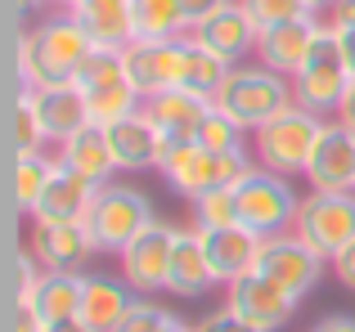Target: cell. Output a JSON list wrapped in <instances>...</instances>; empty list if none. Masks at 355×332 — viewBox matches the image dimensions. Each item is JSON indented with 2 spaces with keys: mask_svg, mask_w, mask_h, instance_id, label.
I'll list each match as a JSON object with an SVG mask.
<instances>
[{
  "mask_svg": "<svg viewBox=\"0 0 355 332\" xmlns=\"http://www.w3.org/2000/svg\"><path fill=\"white\" fill-rule=\"evenodd\" d=\"M95 54L90 32L77 23V14H54L45 23H36L32 32H18L14 41V68H18V86H63L77 81L81 63Z\"/></svg>",
  "mask_w": 355,
  "mask_h": 332,
  "instance_id": "obj_1",
  "label": "cell"
},
{
  "mask_svg": "<svg viewBox=\"0 0 355 332\" xmlns=\"http://www.w3.org/2000/svg\"><path fill=\"white\" fill-rule=\"evenodd\" d=\"M257 166L248 149H234V153H211L202 149L198 140H171V149H166L162 158V180L175 189V198H202V193L211 189H234L243 175Z\"/></svg>",
  "mask_w": 355,
  "mask_h": 332,
  "instance_id": "obj_2",
  "label": "cell"
},
{
  "mask_svg": "<svg viewBox=\"0 0 355 332\" xmlns=\"http://www.w3.org/2000/svg\"><path fill=\"white\" fill-rule=\"evenodd\" d=\"M293 104H297L293 81L279 77V72H270L266 63H234L230 77H225V86L216 90V108L234 117L243 131L266 126L270 117H279Z\"/></svg>",
  "mask_w": 355,
  "mask_h": 332,
  "instance_id": "obj_3",
  "label": "cell"
},
{
  "mask_svg": "<svg viewBox=\"0 0 355 332\" xmlns=\"http://www.w3.org/2000/svg\"><path fill=\"white\" fill-rule=\"evenodd\" d=\"M320 135H324V117H315L302 104H293L279 117H270L266 126L252 131V158H257V166L293 180V175H306V162H311Z\"/></svg>",
  "mask_w": 355,
  "mask_h": 332,
  "instance_id": "obj_4",
  "label": "cell"
},
{
  "mask_svg": "<svg viewBox=\"0 0 355 332\" xmlns=\"http://www.w3.org/2000/svg\"><path fill=\"white\" fill-rule=\"evenodd\" d=\"M86 225L99 256H121L153 225V202H148V193L130 189V184H104L86 211Z\"/></svg>",
  "mask_w": 355,
  "mask_h": 332,
  "instance_id": "obj_5",
  "label": "cell"
},
{
  "mask_svg": "<svg viewBox=\"0 0 355 332\" xmlns=\"http://www.w3.org/2000/svg\"><path fill=\"white\" fill-rule=\"evenodd\" d=\"M347 86H351V68H347V59H342V50H338L333 23L324 18L320 36H315L311 54H306V63H302V72L293 77V95H297V104H302L306 113L338 117Z\"/></svg>",
  "mask_w": 355,
  "mask_h": 332,
  "instance_id": "obj_6",
  "label": "cell"
},
{
  "mask_svg": "<svg viewBox=\"0 0 355 332\" xmlns=\"http://www.w3.org/2000/svg\"><path fill=\"white\" fill-rule=\"evenodd\" d=\"M234 202H239V225L257 229L261 238L293 229L297 207H302V198H297L293 184H288V175L266 171V166H252L234 184Z\"/></svg>",
  "mask_w": 355,
  "mask_h": 332,
  "instance_id": "obj_7",
  "label": "cell"
},
{
  "mask_svg": "<svg viewBox=\"0 0 355 332\" xmlns=\"http://www.w3.org/2000/svg\"><path fill=\"white\" fill-rule=\"evenodd\" d=\"M293 234L306 238L324 261H338L342 252L355 243V193H306L297 207Z\"/></svg>",
  "mask_w": 355,
  "mask_h": 332,
  "instance_id": "obj_8",
  "label": "cell"
},
{
  "mask_svg": "<svg viewBox=\"0 0 355 332\" xmlns=\"http://www.w3.org/2000/svg\"><path fill=\"white\" fill-rule=\"evenodd\" d=\"M77 86H81V95H86V104H90V117L104 122V126L117 122V117H126V113H135V108H144L139 90L130 86V77H126L121 50H108V45H95V54L81 63Z\"/></svg>",
  "mask_w": 355,
  "mask_h": 332,
  "instance_id": "obj_9",
  "label": "cell"
},
{
  "mask_svg": "<svg viewBox=\"0 0 355 332\" xmlns=\"http://www.w3.org/2000/svg\"><path fill=\"white\" fill-rule=\"evenodd\" d=\"M324 265H329V261H324V256L315 252L306 238H297L293 229H284V234H270V238H266L257 270L266 274V279H275L284 292H293V297L302 301V297H311V292L320 288Z\"/></svg>",
  "mask_w": 355,
  "mask_h": 332,
  "instance_id": "obj_10",
  "label": "cell"
},
{
  "mask_svg": "<svg viewBox=\"0 0 355 332\" xmlns=\"http://www.w3.org/2000/svg\"><path fill=\"white\" fill-rule=\"evenodd\" d=\"M175 234H180L175 225H162V220H153V225H148L144 234H139L135 243H130L126 252L117 256L121 279L135 288V297H157V292H166V283H171Z\"/></svg>",
  "mask_w": 355,
  "mask_h": 332,
  "instance_id": "obj_11",
  "label": "cell"
},
{
  "mask_svg": "<svg viewBox=\"0 0 355 332\" xmlns=\"http://www.w3.org/2000/svg\"><path fill=\"white\" fill-rule=\"evenodd\" d=\"M225 306L257 332H284L288 319H293V310H297V297L284 292L275 279H266L261 270H252V274H243V279H234L225 288Z\"/></svg>",
  "mask_w": 355,
  "mask_h": 332,
  "instance_id": "obj_12",
  "label": "cell"
},
{
  "mask_svg": "<svg viewBox=\"0 0 355 332\" xmlns=\"http://www.w3.org/2000/svg\"><path fill=\"white\" fill-rule=\"evenodd\" d=\"M32 252L41 270H72L86 274L90 256H99L86 220H32Z\"/></svg>",
  "mask_w": 355,
  "mask_h": 332,
  "instance_id": "obj_13",
  "label": "cell"
},
{
  "mask_svg": "<svg viewBox=\"0 0 355 332\" xmlns=\"http://www.w3.org/2000/svg\"><path fill=\"white\" fill-rule=\"evenodd\" d=\"M306 184L315 193H355V131L324 122V135L306 162Z\"/></svg>",
  "mask_w": 355,
  "mask_h": 332,
  "instance_id": "obj_14",
  "label": "cell"
},
{
  "mask_svg": "<svg viewBox=\"0 0 355 332\" xmlns=\"http://www.w3.org/2000/svg\"><path fill=\"white\" fill-rule=\"evenodd\" d=\"M108 144H113V158L121 171H148V166H162L166 149H171V135L144 108H135V113L108 122Z\"/></svg>",
  "mask_w": 355,
  "mask_h": 332,
  "instance_id": "obj_15",
  "label": "cell"
},
{
  "mask_svg": "<svg viewBox=\"0 0 355 332\" xmlns=\"http://www.w3.org/2000/svg\"><path fill=\"white\" fill-rule=\"evenodd\" d=\"M320 14H302V18H288V23H275L257 36V63H266L270 72L293 81L302 72L306 54H311L315 36H320Z\"/></svg>",
  "mask_w": 355,
  "mask_h": 332,
  "instance_id": "obj_16",
  "label": "cell"
},
{
  "mask_svg": "<svg viewBox=\"0 0 355 332\" xmlns=\"http://www.w3.org/2000/svg\"><path fill=\"white\" fill-rule=\"evenodd\" d=\"M130 86L139 90V99H153L162 90L180 86V36L175 41H130L121 50Z\"/></svg>",
  "mask_w": 355,
  "mask_h": 332,
  "instance_id": "obj_17",
  "label": "cell"
},
{
  "mask_svg": "<svg viewBox=\"0 0 355 332\" xmlns=\"http://www.w3.org/2000/svg\"><path fill=\"white\" fill-rule=\"evenodd\" d=\"M198 234H202V247H207L211 274H216V283H225V288L261 265V247H266V238H261L257 229L225 225V229H198Z\"/></svg>",
  "mask_w": 355,
  "mask_h": 332,
  "instance_id": "obj_18",
  "label": "cell"
},
{
  "mask_svg": "<svg viewBox=\"0 0 355 332\" xmlns=\"http://www.w3.org/2000/svg\"><path fill=\"white\" fill-rule=\"evenodd\" d=\"M189 36H193L198 45H207L211 54H220V59L234 68V63H243L248 54H257V36H261V27L252 23V14L239 5V0H230V5H220L216 14L207 18V23L193 27Z\"/></svg>",
  "mask_w": 355,
  "mask_h": 332,
  "instance_id": "obj_19",
  "label": "cell"
},
{
  "mask_svg": "<svg viewBox=\"0 0 355 332\" xmlns=\"http://www.w3.org/2000/svg\"><path fill=\"white\" fill-rule=\"evenodd\" d=\"M54 158H59V166H68V171H77L81 180L90 184H113V175L121 171L117 158H113V144H108V126L104 122H86L81 131H72L68 140L54 149Z\"/></svg>",
  "mask_w": 355,
  "mask_h": 332,
  "instance_id": "obj_20",
  "label": "cell"
},
{
  "mask_svg": "<svg viewBox=\"0 0 355 332\" xmlns=\"http://www.w3.org/2000/svg\"><path fill=\"white\" fill-rule=\"evenodd\" d=\"M216 288V274H211V261H207V247H202V234L198 229H180L175 234V252H171V283H166V292L171 297H207V292Z\"/></svg>",
  "mask_w": 355,
  "mask_h": 332,
  "instance_id": "obj_21",
  "label": "cell"
},
{
  "mask_svg": "<svg viewBox=\"0 0 355 332\" xmlns=\"http://www.w3.org/2000/svg\"><path fill=\"white\" fill-rule=\"evenodd\" d=\"M135 288L126 279H113V274H86V288H81V319H86L95 332H117V324L130 315L135 306Z\"/></svg>",
  "mask_w": 355,
  "mask_h": 332,
  "instance_id": "obj_22",
  "label": "cell"
},
{
  "mask_svg": "<svg viewBox=\"0 0 355 332\" xmlns=\"http://www.w3.org/2000/svg\"><path fill=\"white\" fill-rule=\"evenodd\" d=\"M211 108H216V99L198 95V90H180V86L162 90V95H153V99H144V113L153 117L171 140H193L198 126H202V117H207Z\"/></svg>",
  "mask_w": 355,
  "mask_h": 332,
  "instance_id": "obj_23",
  "label": "cell"
},
{
  "mask_svg": "<svg viewBox=\"0 0 355 332\" xmlns=\"http://www.w3.org/2000/svg\"><path fill=\"white\" fill-rule=\"evenodd\" d=\"M32 95H36V113H41V122H45V135H50L54 144H63L72 131H81L86 122H95L77 81H63V86H36Z\"/></svg>",
  "mask_w": 355,
  "mask_h": 332,
  "instance_id": "obj_24",
  "label": "cell"
},
{
  "mask_svg": "<svg viewBox=\"0 0 355 332\" xmlns=\"http://www.w3.org/2000/svg\"><path fill=\"white\" fill-rule=\"evenodd\" d=\"M95 193H99V184L81 180V175L68 171V166H54L50 184H45L41 202L32 207V216H27V220H86Z\"/></svg>",
  "mask_w": 355,
  "mask_h": 332,
  "instance_id": "obj_25",
  "label": "cell"
},
{
  "mask_svg": "<svg viewBox=\"0 0 355 332\" xmlns=\"http://www.w3.org/2000/svg\"><path fill=\"white\" fill-rule=\"evenodd\" d=\"M77 23L90 32L95 45H108V50H126L135 41V14H130V0H81L77 9Z\"/></svg>",
  "mask_w": 355,
  "mask_h": 332,
  "instance_id": "obj_26",
  "label": "cell"
},
{
  "mask_svg": "<svg viewBox=\"0 0 355 332\" xmlns=\"http://www.w3.org/2000/svg\"><path fill=\"white\" fill-rule=\"evenodd\" d=\"M81 288H86V274L72 270H45L41 283L32 292V306L45 324H63V319H81Z\"/></svg>",
  "mask_w": 355,
  "mask_h": 332,
  "instance_id": "obj_27",
  "label": "cell"
},
{
  "mask_svg": "<svg viewBox=\"0 0 355 332\" xmlns=\"http://www.w3.org/2000/svg\"><path fill=\"white\" fill-rule=\"evenodd\" d=\"M225 77H230V63L184 32L180 36V90H198V95L216 99V90L225 86Z\"/></svg>",
  "mask_w": 355,
  "mask_h": 332,
  "instance_id": "obj_28",
  "label": "cell"
},
{
  "mask_svg": "<svg viewBox=\"0 0 355 332\" xmlns=\"http://www.w3.org/2000/svg\"><path fill=\"white\" fill-rule=\"evenodd\" d=\"M45 144H50V135H45V122H41V113H36L32 86H14V108H9V149H14V158H23V153H41Z\"/></svg>",
  "mask_w": 355,
  "mask_h": 332,
  "instance_id": "obj_29",
  "label": "cell"
},
{
  "mask_svg": "<svg viewBox=\"0 0 355 332\" xmlns=\"http://www.w3.org/2000/svg\"><path fill=\"white\" fill-rule=\"evenodd\" d=\"M54 166H59V158H45V153H23V158H14V175H9L14 211L32 216V207L41 202V193H45V184H50Z\"/></svg>",
  "mask_w": 355,
  "mask_h": 332,
  "instance_id": "obj_30",
  "label": "cell"
},
{
  "mask_svg": "<svg viewBox=\"0 0 355 332\" xmlns=\"http://www.w3.org/2000/svg\"><path fill=\"white\" fill-rule=\"evenodd\" d=\"M135 14V41H175L180 27V0H130Z\"/></svg>",
  "mask_w": 355,
  "mask_h": 332,
  "instance_id": "obj_31",
  "label": "cell"
},
{
  "mask_svg": "<svg viewBox=\"0 0 355 332\" xmlns=\"http://www.w3.org/2000/svg\"><path fill=\"white\" fill-rule=\"evenodd\" d=\"M225 225H239L234 189H211L193 198V229H225Z\"/></svg>",
  "mask_w": 355,
  "mask_h": 332,
  "instance_id": "obj_32",
  "label": "cell"
},
{
  "mask_svg": "<svg viewBox=\"0 0 355 332\" xmlns=\"http://www.w3.org/2000/svg\"><path fill=\"white\" fill-rule=\"evenodd\" d=\"M243 126L234 122L230 113H220V108H211L207 117H202V126H198V135L193 140L202 144V149H211V153H234V149H243Z\"/></svg>",
  "mask_w": 355,
  "mask_h": 332,
  "instance_id": "obj_33",
  "label": "cell"
},
{
  "mask_svg": "<svg viewBox=\"0 0 355 332\" xmlns=\"http://www.w3.org/2000/svg\"><path fill=\"white\" fill-rule=\"evenodd\" d=\"M239 5L252 14V23H257L261 32H266V27H275V23H288V18L311 14L302 0H239Z\"/></svg>",
  "mask_w": 355,
  "mask_h": 332,
  "instance_id": "obj_34",
  "label": "cell"
},
{
  "mask_svg": "<svg viewBox=\"0 0 355 332\" xmlns=\"http://www.w3.org/2000/svg\"><path fill=\"white\" fill-rule=\"evenodd\" d=\"M171 310H162V306H153V301H144L139 297L135 306H130V315L117 324V332H166L171 328Z\"/></svg>",
  "mask_w": 355,
  "mask_h": 332,
  "instance_id": "obj_35",
  "label": "cell"
},
{
  "mask_svg": "<svg viewBox=\"0 0 355 332\" xmlns=\"http://www.w3.org/2000/svg\"><path fill=\"white\" fill-rule=\"evenodd\" d=\"M36 252H18L14 256V265H9V301H32V292H36V283H41V274L45 270H36Z\"/></svg>",
  "mask_w": 355,
  "mask_h": 332,
  "instance_id": "obj_36",
  "label": "cell"
},
{
  "mask_svg": "<svg viewBox=\"0 0 355 332\" xmlns=\"http://www.w3.org/2000/svg\"><path fill=\"white\" fill-rule=\"evenodd\" d=\"M193 332H257L252 324H243V319L234 315V310H211V315H202L198 324H193Z\"/></svg>",
  "mask_w": 355,
  "mask_h": 332,
  "instance_id": "obj_37",
  "label": "cell"
},
{
  "mask_svg": "<svg viewBox=\"0 0 355 332\" xmlns=\"http://www.w3.org/2000/svg\"><path fill=\"white\" fill-rule=\"evenodd\" d=\"M9 332H45V319L32 301H9Z\"/></svg>",
  "mask_w": 355,
  "mask_h": 332,
  "instance_id": "obj_38",
  "label": "cell"
},
{
  "mask_svg": "<svg viewBox=\"0 0 355 332\" xmlns=\"http://www.w3.org/2000/svg\"><path fill=\"white\" fill-rule=\"evenodd\" d=\"M220 5H230V0H180V27H184V32H193V27L207 23Z\"/></svg>",
  "mask_w": 355,
  "mask_h": 332,
  "instance_id": "obj_39",
  "label": "cell"
},
{
  "mask_svg": "<svg viewBox=\"0 0 355 332\" xmlns=\"http://www.w3.org/2000/svg\"><path fill=\"white\" fill-rule=\"evenodd\" d=\"M329 23H333V36H338L342 59H347V68H351V77H355V23H347V18H329Z\"/></svg>",
  "mask_w": 355,
  "mask_h": 332,
  "instance_id": "obj_40",
  "label": "cell"
},
{
  "mask_svg": "<svg viewBox=\"0 0 355 332\" xmlns=\"http://www.w3.org/2000/svg\"><path fill=\"white\" fill-rule=\"evenodd\" d=\"M333 274H338V283H342L347 292H355V243L338 256V261H333Z\"/></svg>",
  "mask_w": 355,
  "mask_h": 332,
  "instance_id": "obj_41",
  "label": "cell"
},
{
  "mask_svg": "<svg viewBox=\"0 0 355 332\" xmlns=\"http://www.w3.org/2000/svg\"><path fill=\"white\" fill-rule=\"evenodd\" d=\"M311 332H355V315H324Z\"/></svg>",
  "mask_w": 355,
  "mask_h": 332,
  "instance_id": "obj_42",
  "label": "cell"
},
{
  "mask_svg": "<svg viewBox=\"0 0 355 332\" xmlns=\"http://www.w3.org/2000/svg\"><path fill=\"white\" fill-rule=\"evenodd\" d=\"M333 122H342V126H351V131H355V77H351L347 95H342V108H338V117H333Z\"/></svg>",
  "mask_w": 355,
  "mask_h": 332,
  "instance_id": "obj_43",
  "label": "cell"
},
{
  "mask_svg": "<svg viewBox=\"0 0 355 332\" xmlns=\"http://www.w3.org/2000/svg\"><path fill=\"white\" fill-rule=\"evenodd\" d=\"M45 332H95L86 319H63V324H45Z\"/></svg>",
  "mask_w": 355,
  "mask_h": 332,
  "instance_id": "obj_44",
  "label": "cell"
},
{
  "mask_svg": "<svg viewBox=\"0 0 355 332\" xmlns=\"http://www.w3.org/2000/svg\"><path fill=\"white\" fill-rule=\"evenodd\" d=\"M36 5H41V0H9V14H14V23H23V18L32 14Z\"/></svg>",
  "mask_w": 355,
  "mask_h": 332,
  "instance_id": "obj_45",
  "label": "cell"
},
{
  "mask_svg": "<svg viewBox=\"0 0 355 332\" xmlns=\"http://www.w3.org/2000/svg\"><path fill=\"white\" fill-rule=\"evenodd\" d=\"M306 9H311V14H320V18H329L333 9H338V0H302Z\"/></svg>",
  "mask_w": 355,
  "mask_h": 332,
  "instance_id": "obj_46",
  "label": "cell"
},
{
  "mask_svg": "<svg viewBox=\"0 0 355 332\" xmlns=\"http://www.w3.org/2000/svg\"><path fill=\"white\" fill-rule=\"evenodd\" d=\"M329 18H347V23H355V0H338V9H333Z\"/></svg>",
  "mask_w": 355,
  "mask_h": 332,
  "instance_id": "obj_47",
  "label": "cell"
},
{
  "mask_svg": "<svg viewBox=\"0 0 355 332\" xmlns=\"http://www.w3.org/2000/svg\"><path fill=\"white\" fill-rule=\"evenodd\" d=\"M166 332H193V324H184V319H171V328Z\"/></svg>",
  "mask_w": 355,
  "mask_h": 332,
  "instance_id": "obj_48",
  "label": "cell"
},
{
  "mask_svg": "<svg viewBox=\"0 0 355 332\" xmlns=\"http://www.w3.org/2000/svg\"><path fill=\"white\" fill-rule=\"evenodd\" d=\"M54 5H59V9H77L81 0H54Z\"/></svg>",
  "mask_w": 355,
  "mask_h": 332,
  "instance_id": "obj_49",
  "label": "cell"
}]
</instances>
